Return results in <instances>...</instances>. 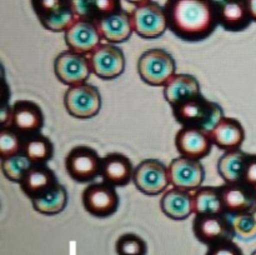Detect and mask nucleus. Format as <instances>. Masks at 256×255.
Instances as JSON below:
<instances>
[{
  "mask_svg": "<svg viewBox=\"0 0 256 255\" xmlns=\"http://www.w3.org/2000/svg\"><path fill=\"white\" fill-rule=\"evenodd\" d=\"M172 34L185 42H200L214 32L216 6L212 0H169L165 6Z\"/></svg>",
  "mask_w": 256,
  "mask_h": 255,
  "instance_id": "nucleus-1",
  "label": "nucleus"
},
{
  "mask_svg": "<svg viewBox=\"0 0 256 255\" xmlns=\"http://www.w3.org/2000/svg\"><path fill=\"white\" fill-rule=\"evenodd\" d=\"M172 109L175 120L182 126L196 128L208 132L225 116L222 106L208 100L202 94L185 100Z\"/></svg>",
  "mask_w": 256,
  "mask_h": 255,
  "instance_id": "nucleus-2",
  "label": "nucleus"
},
{
  "mask_svg": "<svg viewBox=\"0 0 256 255\" xmlns=\"http://www.w3.org/2000/svg\"><path fill=\"white\" fill-rule=\"evenodd\" d=\"M176 70V64L170 52L154 48L142 52L138 59V74L150 86L164 88Z\"/></svg>",
  "mask_w": 256,
  "mask_h": 255,
  "instance_id": "nucleus-3",
  "label": "nucleus"
},
{
  "mask_svg": "<svg viewBox=\"0 0 256 255\" xmlns=\"http://www.w3.org/2000/svg\"><path fill=\"white\" fill-rule=\"evenodd\" d=\"M30 5L42 28L49 32H65L78 19L72 0H30Z\"/></svg>",
  "mask_w": 256,
  "mask_h": 255,
  "instance_id": "nucleus-4",
  "label": "nucleus"
},
{
  "mask_svg": "<svg viewBox=\"0 0 256 255\" xmlns=\"http://www.w3.org/2000/svg\"><path fill=\"white\" fill-rule=\"evenodd\" d=\"M130 15L134 32L144 39H156L169 29L166 10L152 0L136 5Z\"/></svg>",
  "mask_w": 256,
  "mask_h": 255,
  "instance_id": "nucleus-5",
  "label": "nucleus"
},
{
  "mask_svg": "<svg viewBox=\"0 0 256 255\" xmlns=\"http://www.w3.org/2000/svg\"><path fill=\"white\" fill-rule=\"evenodd\" d=\"M64 106L68 114L75 119H90L102 109V95L95 85L84 84L70 86L65 92Z\"/></svg>",
  "mask_w": 256,
  "mask_h": 255,
  "instance_id": "nucleus-6",
  "label": "nucleus"
},
{
  "mask_svg": "<svg viewBox=\"0 0 256 255\" xmlns=\"http://www.w3.org/2000/svg\"><path fill=\"white\" fill-rule=\"evenodd\" d=\"M102 160L92 146L78 145L66 154L65 170L74 182H90L102 175Z\"/></svg>",
  "mask_w": 256,
  "mask_h": 255,
  "instance_id": "nucleus-7",
  "label": "nucleus"
},
{
  "mask_svg": "<svg viewBox=\"0 0 256 255\" xmlns=\"http://www.w3.org/2000/svg\"><path fill=\"white\" fill-rule=\"evenodd\" d=\"M132 182L142 194L159 195L165 192L170 185L169 166L159 159H145L135 166Z\"/></svg>",
  "mask_w": 256,
  "mask_h": 255,
  "instance_id": "nucleus-8",
  "label": "nucleus"
},
{
  "mask_svg": "<svg viewBox=\"0 0 256 255\" xmlns=\"http://www.w3.org/2000/svg\"><path fill=\"white\" fill-rule=\"evenodd\" d=\"M82 204L90 215L104 219L116 212L120 198L112 185L105 182H94L88 185L82 192Z\"/></svg>",
  "mask_w": 256,
  "mask_h": 255,
  "instance_id": "nucleus-9",
  "label": "nucleus"
},
{
  "mask_svg": "<svg viewBox=\"0 0 256 255\" xmlns=\"http://www.w3.org/2000/svg\"><path fill=\"white\" fill-rule=\"evenodd\" d=\"M54 72L56 79L69 88L84 84L92 74L89 56L70 49L64 50L55 58Z\"/></svg>",
  "mask_w": 256,
  "mask_h": 255,
  "instance_id": "nucleus-10",
  "label": "nucleus"
},
{
  "mask_svg": "<svg viewBox=\"0 0 256 255\" xmlns=\"http://www.w3.org/2000/svg\"><path fill=\"white\" fill-rule=\"evenodd\" d=\"M192 232L195 238L208 246L224 240H232L235 238L229 215L225 212L195 215Z\"/></svg>",
  "mask_w": 256,
  "mask_h": 255,
  "instance_id": "nucleus-11",
  "label": "nucleus"
},
{
  "mask_svg": "<svg viewBox=\"0 0 256 255\" xmlns=\"http://www.w3.org/2000/svg\"><path fill=\"white\" fill-rule=\"evenodd\" d=\"M92 72L102 80L116 79L125 70V55L120 48L102 42L89 55Z\"/></svg>",
  "mask_w": 256,
  "mask_h": 255,
  "instance_id": "nucleus-12",
  "label": "nucleus"
},
{
  "mask_svg": "<svg viewBox=\"0 0 256 255\" xmlns=\"http://www.w3.org/2000/svg\"><path fill=\"white\" fill-rule=\"evenodd\" d=\"M170 185L178 189L195 192L202 188L205 179V170L200 160L180 155L169 165Z\"/></svg>",
  "mask_w": 256,
  "mask_h": 255,
  "instance_id": "nucleus-13",
  "label": "nucleus"
},
{
  "mask_svg": "<svg viewBox=\"0 0 256 255\" xmlns=\"http://www.w3.org/2000/svg\"><path fill=\"white\" fill-rule=\"evenodd\" d=\"M64 39L70 50L84 55L92 54L102 40L95 22L85 19L75 20L64 32Z\"/></svg>",
  "mask_w": 256,
  "mask_h": 255,
  "instance_id": "nucleus-14",
  "label": "nucleus"
},
{
  "mask_svg": "<svg viewBox=\"0 0 256 255\" xmlns=\"http://www.w3.org/2000/svg\"><path fill=\"white\" fill-rule=\"evenodd\" d=\"M22 138H29L42 132L44 126V112L42 108L32 100H16L12 104V124Z\"/></svg>",
  "mask_w": 256,
  "mask_h": 255,
  "instance_id": "nucleus-15",
  "label": "nucleus"
},
{
  "mask_svg": "<svg viewBox=\"0 0 256 255\" xmlns=\"http://www.w3.org/2000/svg\"><path fill=\"white\" fill-rule=\"evenodd\" d=\"M212 140L205 130L182 126L175 135V148L179 155L202 160L212 152Z\"/></svg>",
  "mask_w": 256,
  "mask_h": 255,
  "instance_id": "nucleus-16",
  "label": "nucleus"
},
{
  "mask_svg": "<svg viewBox=\"0 0 256 255\" xmlns=\"http://www.w3.org/2000/svg\"><path fill=\"white\" fill-rule=\"evenodd\" d=\"M95 24L102 35V39L110 44L128 42L134 32L132 15L122 9L99 18L95 20Z\"/></svg>",
  "mask_w": 256,
  "mask_h": 255,
  "instance_id": "nucleus-17",
  "label": "nucleus"
},
{
  "mask_svg": "<svg viewBox=\"0 0 256 255\" xmlns=\"http://www.w3.org/2000/svg\"><path fill=\"white\" fill-rule=\"evenodd\" d=\"M216 6L219 24L228 32H242L252 22L245 0H219Z\"/></svg>",
  "mask_w": 256,
  "mask_h": 255,
  "instance_id": "nucleus-18",
  "label": "nucleus"
},
{
  "mask_svg": "<svg viewBox=\"0 0 256 255\" xmlns=\"http://www.w3.org/2000/svg\"><path fill=\"white\" fill-rule=\"evenodd\" d=\"M134 165L126 155L122 152H109L102 160V182L112 186H125L132 182Z\"/></svg>",
  "mask_w": 256,
  "mask_h": 255,
  "instance_id": "nucleus-19",
  "label": "nucleus"
},
{
  "mask_svg": "<svg viewBox=\"0 0 256 255\" xmlns=\"http://www.w3.org/2000/svg\"><path fill=\"white\" fill-rule=\"evenodd\" d=\"M58 182L56 175L46 164H32L20 182V189L32 200L46 194Z\"/></svg>",
  "mask_w": 256,
  "mask_h": 255,
  "instance_id": "nucleus-20",
  "label": "nucleus"
},
{
  "mask_svg": "<svg viewBox=\"0 0 256 255\" xmlns=\"http://www.w3.org/2000/svg\"><path fill=\"white\" fill-rule=\"evenodd\" d=\"M225 214L235 215L249 212L256 205V190L244 182L224 184L222 186Z\"/></svg>",
  "mask_w": 256,
  "mask_h": 255,
  "instance_id": "nucleus-21",
  "label": "nucleus"
},
{
  "mask_svg": "<svg viewBox=\"0 0 256 255\" xmlns=\"http://www.w3.org/2000/svg\"><path fill=\"white\" fill-rule=\"evenodd\" d=\"M212 144L225 152L240 149L245 140V130L239 120L224 116L209 132Z\"/></svg>",
  "mask_w": 256,
  "mask_h": 255,
  "instance_id": "nucleus-22",
  "label": "nucleus"
},
{
  "mask_svg": "<svg viewBox=\"0 0 256 255\" xmlns=\"http://www.w3.org/2000/svg\"><path fill=\"white\" fill-rule=\"evenodd\" d=\"M160 209L165 216L172 220H185L194 214L192 192L172 188L162 194L160 199Z\"/></svg>",
  "mask_w": 256,
  "mask_h": 255,
  "instance_id": "nucleus-23",
  "label": "nucleus"
},
{
  "mask_svg": "<svg viewBox=\"0 0 256 255\" xmlns=\"http://www.w3.org/2000/svg\"><path fill=\"white\" fill-rule=\"evenodd\" d=\"M162 89L165 100L172 108L202 94L199 82L190 74H174Z\"/></svg>",
  "mask_w": 256,
  "mask_h": 255,
  "instance_id": "nucleus-24",
  "label": "nucleus"
},
{
  "mask_svg": "<svg viewBox=\"0 0 256 255\" xmlns=\"http://www.w3.org/2000/svg\"><path fill=\"white\" fill-rule=\"evenodd\" d=\"M248 154L242 150L225 152L218 160V172L225 184H236L242 182V170Z\"/></svg>",
  "mask_w": 256,
  "mask_h": 255,
  "instance_id": "nucleus-25",
  "label": "nucleus"
},
{
  "mask_svg": "<svg viewBox=\"0 0 256 255\" xmlns=\"http://www.w3.org/2000/svg\"><path fill=\"white\" fill-rule=\"evenodd\" d=\"M194 214H224L222 186H202L192 192Z\"/></svg>",
  "mask_w": 256,
  "mask_h": 255,
  "instance_id": "nucleus-26",
  "label": "nucleus"
},
{
  "mask_svg": "<svg viewBox=\"0 0 256 255\" xmlns=\"http://www.w3.org/2000/svg\"><path fill=\"white\" fill-rule=\"evenodd\" d=\"M72 5L78 19L92 22L122 9L120 0H72Z\"/></svg>",
  "mask_w": 256,
  "mask_h": 255,
  "instance_id": "nucleus-27",
  "label": "nucleus"
},
{
  "mask_svg": "<svg viewBox=\"0 0 256 255\" xmlns=\"http://www.w3.org/2000/svg\"><path fill=\"white\" fill-rule=\"evenodd\" d=\"M32 204L35 212L42 215L52 216L60 214L68 205V192L64 185L58 182L46 194L32 199Z\"/></svg>",
  "mask_w": 256,
  "mask_h": 255,
  "instance_id": "nucleus-28",
  "label": "nucleus"
},
{
  "mask_svg": "<svg viewBox=\"0 0 256 255\" xmlns=\"http://www.w3.org/2000/svg\"><path fill=\"white\" fill-rule=\"evenodd\" d=\"M22 152L32 164H46L54 156V144L46 135L39 132L25 138Z\"/></svg>",
  "mask_w": 256,
  "mask_h": 255,
  "instance_id": "nucleus-29",
  "label": "nucleus"
},
{
  "mask_svg": "<svg viewBox=\"0 0 256 255\" xmlns=\"http://www.w3.org/2000/svg\"><path fill=\"white\" fill-rule=\"evenodd\" d=\"M32 165V162H30L29 158L24 152H19L12 156L2 159V172L8 180L20 184Z\"/></svg>",
  "mask_w": 256,
  "mask_h": 255,
  "instance_id": "nucleus-30",
  "label": "nucleus"
},
{
  "mask_svg": "<svg viewBox=\"0 0 256 255\" xmlns=\"http://www.w3.org/2000/svg\"><path fill=\"white\" fill-rule=\"evenodd\" d=\"M24 138L12 129V126H4L0 130V156L2 159L12 156L22 152Z\"/></svg>",
  "mask_w": 256,
  "mask_h": 255,
  "instance_id": "nucleus-31",
  "label": "nucleus"
},
{
  "mask_svg": "<svg viewBox=\"0 0 256 255\" xmlns=\"http://www.w3.org/2000/svg\"><path fill=\"white\" fill-rule=\"evenodd\" d=\"M235 236L242 240H252L256 238V219L252 212L229 215Z\"/></svg>",
  "mask_w": 256,
  "mask_h": 255,
  "instance_id": "nucleus-32",
  "label": "nucleus"
},
{
  "mask_svg": "<svg viewBox=\"0 0 256 255\" xmlns=\"http://www.w3.org/2000/svg\"><path fill=\"white\" fill-rule=\"evenodd\" d=\"M116 255H146L148 245L142 238L134 232H126L115 242Z\"/></svg>",
  "mask_w": 256,
  "mask_h": 255,
  "instance_id": "nucleus-33",
  "label": "nucleus"
},
{
  "mask_svg": "<svg viewBox=\"0 0 256 255\" xmlns=\"http://www.w3.org/2000/svg\"><path fill=\"white\" fill-rule=\"evenodd\" d=\"M206 255H244V252L232 240H224L210 245Z\"/></svg>",
  "mask_w": 256,
  "mask_h": 255,
  "instance_id": "nucleus-34",
  "label": "nucleus"
},
{
  "mask_svg": "<svg viewBox=\"0 0 256 255\" xmlns=\"http://www.w3.org/2000/svg\"><path fill=\"white\" fill-rule=\"evenodd\" d=\"M242 182L256 190V154H248Z\"/></svg>",
  "mask_w": 256,
  "mask_h": 255,
  "instance_id": "nucleus-35",
  "label": "nucleus"
},
{
  "mask_svg": "<svg viewBox=\"0 0 256 255\" xmlns=\"http://www.w3.org/2000/svg\"><path fill=\"white\" fill-rule=\"evenodd\" d=\"M12 105L10 106L9 102H2V109H0V122L2 126H10L12 124Z\"/></svg>",
  "mask_w": 256,
  "mask_h": 255,
  "instance_id": "nucleus-36",
  "label": "nucleus"
},
{
  "mask_svg": "<svg viewBox=\"0 0 256 255\" xmlns=\"http://www.w3.org/2000/svg\"><path fill=\"white\" fill-rule=\"evenodd\" d=\"M245 2H246L250 18H252V22H256V0H245Z\"/></svg>",
  "mask_w": 256,
  "mask_h": 255,
  "instance_id": "nucleus-37",
  "label": "nucleus"
},
{
  "mask_svg": "<svg viewBox=\"0 0 256 255\" xmlns=\"http://www.w3.org/2000/svg\"><path fill=\"white\" fill-rule=\"evenodd\" d=\"M125 2H130V4H132V5H135V6H136V5H140V4H144V2H152V0H125Z\"/></svg>",
  "mask_w": 256,
  "mask_h": 255,
  "instance_id": "nucleus-38",
  "label": "nucleus"
},
{
  "mask_svg": "<svg viewBox=\"0 0 256 255\" xmlns=\"http://www.w3.org/2000/svg\"><path fill=\"white\" fill-rule=\"evenodd\" d=\"M252 215H254V216H255V219H256V205H255V206H254V209L252 210Z\"/></svg>",
  "mask_w": 256,
  "mask_h": 255,
  "instance_id": "nucleus-39",
  "label": "nucleus"
},
{
  "mask_svg": "<svg viewBox=\"0 0 256 255\" xmlns=\"http://www.w3.org/2000/svg\"><path fill=\"white\" fill-rule=\"evenodd\" d=\"M252 255H256V250H255V252H252Z\"/></svg>",
  "mask_w": 256,
  "mask_h": 255,
  "instance_id": "nucleus-40",
  "label": "nucleus"
}]
</instances>
